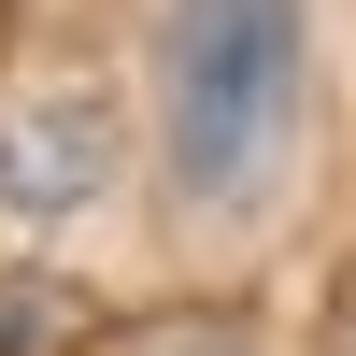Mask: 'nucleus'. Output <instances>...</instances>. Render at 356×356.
<instances>
[{
  "label": "nucleus",
  "mask_w": 356,
  "mask_h": 356,
  "mask_svg": "<svg viewBox=\"0 0 356 356\" xmlns=\"http://www.w3.org/2000/svg\"><path fill=\"white\" fill-rule=\"evenodd\" d=\"M300 114V0H171L157 29V157L186 200H257Z\"/></svg>",
  "instance_id": "nucleus-1"
},
{
  "label": "nucleus",
  "mask_w": 356,
  "mask_h": 356,
  "mask_svg": "<svg viewBox=\"0 0 356 356\" xmlns=\"http://www.w3.org/2000/svg\"><path fill=\"white\" fill-rule=\"evenodd\" d=\"M86 171H100V114H86V100L29 114V129L0 143V186H15V214H72V200H86Z\"/></svg>",
  "instance_id": "nucleus-2"
},
{
  "label": "nucleus",
  "mask_w": 356,
  "mask_h": 356,
  "mask_svg": "<svg viewBox=\"0 0 356 356\" xmlns=\"http://www.w3.org/2000/svg\"><path fill=\"white\" fill-rule=\"evenodd\" d=\"M129 356H257L243 328H157V342H129Z\"/></svg>",
  "instance_id": "nucleus-3"
}]
</instances>
